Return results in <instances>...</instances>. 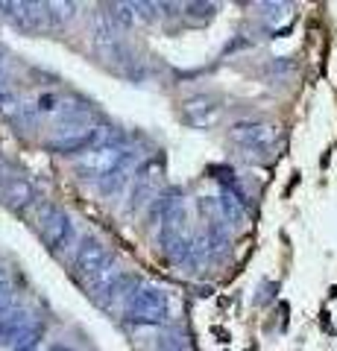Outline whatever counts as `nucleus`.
Here are the masks:
<instances>
[{
    "label": "nucleus",
    "instance_id": "12",
    "mask_svg": "<svg viewBox=\"0 0 337 351\" xmlns=\"http://www.w3.org/2000/svg\"><path fill=\"white\" fill-rule=\"evenodd\" d=\"M50 351H71V348H68V346H53Z\"/></svg>",
    "mask_w": 337,
    "mask_h": 351
},
{
    "label": "nucleus",
    "instance_id": "6",
    "mask_svg": "<svg viewBox=\"0 0 337 351\" xmlns=\"http://www.w3.org/2000/svg\"><path fill=\"white\" fill-rule=\"evenodd\" d=\"M232 144L241 147L246 156H264L276 144V129L270 123H258V120H241L229 132Z\"/></svg>",
    "mask_w": 337,
    "mask_h": 351
},
{
    "label": "nucleus",
    "instance_id": "7",
    "mask_svg": "<svg viewBox=\"0 0 337 351\" xmlns=\"http://www.w3.org/2000/svg\"><path fill=\"white\" fill-rule=\"evenodd\" d=\"M159 182H161L159 156L141 161L138 170H135V179H132V205H129V211H135V208H141L144 202H156L159 199Z\"/></svg>",
    "mask_w": 337,
    "mask_h": 351
},
{
    "label": "nucleus",
    "instance_id": "4",
    "mask_svg": "<svg viewBox=\"0 0 337 351\" xmlns=\"http://www.w3.org/2000/svg\"><path fill=\"white\" fill-rule=\"evenodd\" d=\"M71 269H73V278H77L80 287L89 290L106 276L108 269H115V261L97 237H82L77 243V249H73Z\"/></svg>",
    "mask_w": 337,
    "mask_h": 351
},
{
    "label": "nucleus",
    "instance_id": "8",
    "mask_svg": "<svg viewBox=\"0 0 337 351\" xmlns=\"http://www.w3.org/2000/svg\"><path fill=\"white\" fill-rule=\"evenodd\" d=\"M30 325H32V319L21 307L12 304L9 311H3L0 313V346H15Z\"/></svg>",
    "mask_w": 337,
    "mask_h": 351
},
{
    "label": "nucleus",
    "instance_id": "9",
    "mask_svg": "<svg viewBox=\"0 0 337 351\" xmlns=\"http://www.w3.org/2000/svg\"><path fill=\"white\" fill-rule=\"evenodd\" d=\"M41 337H45V328H41L38 322H32L24 334H21V339L12 346V351H38L41 346Z\"/></svg>",
    "mask_w": 337,
    "mask_h": 351
},
{
    "label": "nucleus",
    "instance_id": "1",
    "mask_svg": "<svg viewBox=\"0 0 337 351\" xmlns=\"http://www.w3.org/2000/svg\"><path fill=\"white\" fill-rule=\"evenodd\" d=\"M135 170H138V156L132 138L115 126H106L103 138L77 158L80 179L91 182L103 196L121 193L135 179Z\"/></svg>",
    "mask_w": 337,
    "mask_h": 351
},
{
    "label": "nucleus",
    "instance_id": "3",
    "mask_svg": "<svg viewBox=\"0 0 337 351\" xmlns=\"http://www.w3.org/2000/svg\"><path fill=\"white\" fill-rule=\"evenodd\" d=\"M36 232L41 237V243H45L53 255L77 249V243H80L71 214L65 211V208H59L56 202H41L36 208Z\"/></svg>",
    "mask_w": 337,
    "mask_h": 351
},
{
    "label": "nucleus",
    "instance_id": "2",
    "mask_svg": "<svg viewBox=\"0 0 337 351\" xmlns=\"http://www.w3.org/2000/svg\"><path fill=\"white\" fill-rule=\"evenodd\" d=\"M170 316V295L156 284H138L124 302V319L129 328H159Z\"/></svg>",
    "mask_w": 337,
    "mask_h": 351
},
{
    "label": "nucleus",
    "instance_id": "5",
    "mask_svg": "<svg viewBox=\"0 0 337 351\" xmlns=\"http://www.w3.org/2000/svg\"><path fill=\"white\" fill-rule=\"evenodd\" d=\"M0 202H3L9 211L24 214V211H30V208H38L45 199H41L38 184L32 182L30 176L9 167L3 176H0Z\"/></svg>",
    "mask_w": 337,
    "mask_h": 351
},
{
    "label": "nucleus",
    "instance_id": "10",
    "mask_svg": "<svg viewBox=\"0 0 337 351\" xmlns=\"http://www.w3.org/2000/svg\"><path fill=\"white\" fill-rule=\"evenodd\" d=\"M3 302H12V281H9V276L0 269V304Z\"/></svg>",
    "mask_w": 337,
    "mask_h": 351
},
{
    "label": "nucleus",
    "instance_id": "11",
    "mask_svg": "<svg viewBox=\"0 0 337 351\" xmlns=\"http://www.w3.org/2000/svg\"><path fill=\"white\" fill-rule=\"evenodd\" d=\"M9 82V56H6V50L0 47V88H6Z\"/></svg>",
    "mask_w": 337,
    "mask_h": 351
}]
</instances>
